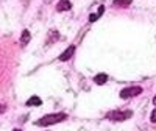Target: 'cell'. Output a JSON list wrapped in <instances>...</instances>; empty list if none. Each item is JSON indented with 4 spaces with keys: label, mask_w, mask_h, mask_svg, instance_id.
I'll list each match as a JSON object with an SVG mask.
<instances>
[{
    "label": "cell",
    "mask_w": 156,
    "mask_h": 131,
    "mask_svg": "<svg viewBox=\"0 0 156 131\" xmlns=\"http://www.w3.org/2000/svg\"><path fill=\"white\" fill-rule=\"evenodd\" d=\"M12 131H20V129H19V128H14V129H12Z\"/></svg>",
    "instance_id": "obj_16"
},
{
    "label": "cell",
    "mask_w": 156,
    "mask_h": 131,
    "mask_svg": "<svg viewBox=\"0 0 156 131\" xmlns=\"http://www.w3.org/2000/svg\"><path fill=\"white\" fill-rule=\"evenodd\" d=\"M153 103H154V106H156V97H154V98H153Z\"/></svg>",
    "instance_id": "obj_14"
},
{
    "label": "cell",
    "mask_w": 156,
    "mask_h": 131,
    "mask_svg": "<svg viewBox=\"0 0 156 131\" xmlns=\"http://www.w3.org/2000/svg\"><path fill=\"white\" fill-rule=\"evenodd\" d=\"M142 94V87L140 86H133V87H125L120 90V98H131V97H136Z\"/></svg>",
    "instance_id": "obj_3"
},
{
    "label": "cell",
    "mask_w": 156,
    "mask_h": 131,
    "mask_svg": "<svg viewBox=\"0 0 156 131\" xmlns=\"http://www.w3.org/2000/svg\"><path fill=\"white\" fill-rule=\"evenodd\" d=\"M6 111V104H3V103H0V114H3Z\"/></svg>",
    "instance_id": "obj_12"
},
{
    "label": "cell",
    "mask_w": 156,
    "mask_h": 131,
    "mask_svg": "<svg viewBox=\"0 0 156 131\" xmlns=\"http://www.w3.org/2000/svg\"><path fill=\"white\" fill-rule=\"evenodd\" d=\"M30 39H31V34H30V31L28 30H23L22 31V34H20V45L22 47H25L28 42H30Z\"/></svg>",
    "instance_id": "obj_6"
},
{
    "label": "cell",
    "mask_w": 156,
    "mask_h": 131,
    "mask_svg": "<svg viewBox=\"0 0 156 131\" xmlns=\"http://www.w3.org/2000/svg\"><path fill=\"white\" fill-rule=\"evenodd\" d=\"M133 115L131 111H111L106 114V119L108 120H112V122H122V120H126Z\"/></svg>",
    "instance_id": "obj_2"
},
{
    "label": "cell",
    "mask_w": 156,
    "mask_h": 131,
    "mask_svg": "<svg viewBox=\"0 0 156 131\" xmlns=\"http://www.w3.org/2000/svg\"><path fill=\"white\" fill-rule=\"evenodd\" d=\"M150 120H151L153 123H156V109L151 112V115H150Z\"/></svg>",
    "instance_id": "obj_10"
},
{
    "label": "cell",
    "mask_w": 156,
    "mask_h": 131,
    "mask_svg": "<svg viewBox=\"0 0 156 131\" xmlns=\"http://www.w3.org/2000/svg\"><path fill=\"white\" fill-rule=\"evenodd\" d=\"M97 19H98V16H97V14H90V16H89V22H95Z\"/></svg>",
    "instance_id": "obj_11"
},
{
    "label": "cell",
    "mask_w": 156,
    "mask_h": 131,
    "mask_svg": "<svg viewBox=\"0 0 156 131\" xmlns=\"http://www.w3.org/2000/svg\"><path fill=\"white\" fill-rule=\"evenodd\" d=\"M72 8V3L69 2V0H59L58 5H56V11H69Z\"/></svg>",
    "instance_id": "obj_5"
},
{
    "label": "cell",
    "mask_w": 156,
    "mask_h": 131,
    "mask_svg": "<svg viewBox=\"0 0 156 131\" xmlns=\"http://www.w3.org/2000/svg\"><path fill=\"white\" fill-rule=\"evenodd\" d=\"M133 0H114V6H129Z\"/></svg>",
    "instance_id": "obj_9"
},
{
    "label": "cell",
    "mask_w": 156,
    "mask_h": 131,
    "mask_svg": "<svg viewBox=\"0 0 156 131\" xmlns=\"http://www.w3.org/2000/svg\"><path fill=\"white\" fill-rule=\"evenodd\" d=\"M41 104H42V100L41 98H39V97H31L28 101H27V106H41Z\"/></svg>",
    "instance_id": "obj_8"
},
{
    "label": "cell",
    "mask_w": 156,
    "mask_h": 131,
    "mask_svg": "<svg viewBox=\"0 0 156 131\" xmlns=\"http://www.w3.org/2000/svg\"><path fill=\"white\" fill-rule=\"evenodd\" d=\"M73 53H75V45H70L67 50H64L62 53L59 55V61H67V59H70Z\"/></svg>",
    "instance_id": "obj_4"
},
{
    "label": "cell",
    "mask_w": 156,
    "mask_h": 131,
    "mask_svg": "<svg viewBox=\"0 0 156 131\" xmlns=\"http://www.w3.org/2000/svg\"><path fill=\"white\" fill-rule=\"evenodd\" d=\"M67 115L64 112H56V114H48V115H44L42 119H39L36 122L37 126H48V125H53V123H59L62 120H66Z\"/></svg>",
    "instance_id": "obj_1"
},
{
    "label": "cell",
    "mask_w": 156,
    "mask_h": 131,
    "mask_svg": "<svg viewBox=\"0 0 156 131\" xmlns=\"http://www.w3.org/2000/svg\"><path fill=\"white\" fill-rule=\"evenodd\" d=\"M94 81H95V84H105L106 81H108V75L106 73H98V75H95L94 76Z\"/></svg>",
    "instance_id": "obj_7"
},
{
    "label": "cell",
    "mask_w": 156,
    "mask_h": 131,
    "mask_svg": "<svg viewBox=\"0 0 156 131\" xmlns=\"http://www.w3.org/2000/svg\"><path fill=\"white\" fill-rule=\"evenodd\" d=\"M44 2H45V3H50V2H51V0H44Z\"/></svg>",
    "instance_id": "obj_15"
},
{
    "label": "cell",
    "mask_w": 156,
    "mask_h": 131,
    "mask_svg": "<svg viewBox=\"0 0 156 131\" xmlns=\"http://www.w3.org/2000/svg\"><path fill=\"white\" fill-rule=\"evenodd\" d=\"M103 11H105V6H100V8H98V11H97V16H98V17L103 14Z\"/></svg>",
    "instance_id": "obj_13"
}]
</instances>
